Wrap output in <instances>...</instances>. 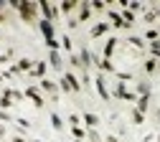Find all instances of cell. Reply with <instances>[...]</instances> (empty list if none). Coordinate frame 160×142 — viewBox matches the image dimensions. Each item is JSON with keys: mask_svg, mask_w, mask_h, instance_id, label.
I'll use <instances>...</instances> for the list:
<instances>
[{"mask_svg": "<svg viewBox=\"0 0 160 142\" xmlns=\"http://www.w3.org/2000/svg\"><path fill=\"white\" fill-rule=\"evenodd\" d=\"M13 8H18V13H21V18L26 20V23H31V20L36 18V3H18V0H13V3H10Z\"/></svg>", "mask_w": 160, "mask_h": 142, "instance_id": "cell-1", "label": "cell"}, {"mask_svg": "<svg viewBox=\"0 0 160 142\" xmlns=\"http://www.w3.org/2000/svg\"><path fill=\"white\" fill-rule=\"evenodd\" d=\"M38 8H41V13H43V20H51V23H53V18H56V5L48 3V0H43V3H38Z\"/></svg>", "mask_w": 160, "mask_h": 142, "instance_id": "cell-2", "label": "cell"}, {"mask_svg": "<svg viewBox=\"0 0 160 142\" xmlns=\"http://www.w3.org/2000/svg\"><path fill=\"white\" fill-rule=\"evenodd\" d=\"M114 96H117V99H125V101H135V94L125 89V84H122V81L117 84V89H114Z\"/></svg>", "mask_w": 160, "mask_h": 142, "instance_id": "cell-3", "label": "cell"}, {"mask_svg": "<svg viewBox=\"0 0 160 142\" xmlns=\"http://www.w3.org/2000/svg\"><path fill=\"white\" fill-rule=\"evenodd\" d=\"M26 96L33 101L36 107H43V99H41V94H38V89H36V86H28V89H26Z\"/></svg>", "mask_w": 160, "mask_h": 142, "instance_id": "cell-4", "label": "cell"}, {"mask_svg": "<svg viewBox=\"0 0 160 142\" xmlns=\"http://www.w3.org/2000/svg\"><path fill=\"white\" fill-rule=\"evenodd\" d=\"M64 81L69 84V89H71V91H82V84L76 81V76H74L71 71H66V74H64Z\"/></svg>", "mask_w": 160, "mask_h": 142, "instance_id": "cell-5", "label": "cell"}, {"mask_svg": "<svg viewBox=\"0 0 160 142\" xmlns=\"http://www.w3.org/2000/svg\"><path fill=\"white\" fill-rule=\"evenodd\" d=\"M97 91H99V96H102L104 101L109 99V91H107V84H104V76H102V74L97 76Z\"/></svg>", "mask_w": 160, "mask_h": 142, "instance_id": "cell-6", "label": "cell"}, {"mask_svg": "<svg viewBox=\"0 0 160 142\" xmlns=\"http://www.w3.org/2000/svg\"><path fill=\"white\" fill-rule=\"evenodd\" d=\"M114 46H117V38H114V36H112V38H107L104 51H102V53H104V61H109V58H112V53H114Z\"/></svg>", "mask_w": 160, "mask_h": 142, "instance_id": "cell-7", "label": "cell"}, {"mask_svg": "<svg viewBox=\"0 0 160 142\" xmlns=\"http://www.w3.org/2000/svg\"><path fill=\"white\" fill-rule=\"evenodd\" d=\"M107 13H109V20H112L117 28H127V26H125V20H122V15H119L117 10H107Z\"/></svg>", "mask_w": 160, "mask_h": 142, "instance_id": "cell-8", "label": "cell"}, {"mask_svg": "<svg viewBox=\"0 0 160 142\" xmlns=\"http://www.w3.org/2000/svg\"><path fill=\"white\" fill-rule=\"evenodd\" d=\"M79 64H82V69H84V71L89 69V64H92V53H89L87 48H82V56H79Z\"/></svg>", "mask_w": 160, "mask_h": 142, "instance_id": "cell-9", "label": "cell"}, {"mask_svg": "<svg viewBox=\"0 0 160 142\" xmlns=\"http://www.w3.org/2000/svg\"><path fill=\"white\" fill-rule=\"evenodd\" d=\"M107 31H109V26H107V23H97V26L92 28V38H99V36H104Z\"/></svg>", "mask_w": 160, "mask_h": 142, "instance_id": "cell-10", "label": "cell"}, {"mask_svg": "<svg viewBox=\"0 0 160 142\" xmlns=\"http://www.w3.org/2000/svg\"><path fill=\"white\" fill-rule=\"evenodd\" d=\"M41 89H43V91H48V94H56V91H58V86L53 84L51 79H41Z\"/></svg>", "mask_w": 160, "mask_h": 142, "instance_id": "cell-11", "label": "cell"}, {"mask_svg": "<svg viewBox=\"0 0 160 142\" xmlns=\"http://www.w3.org/2000/svg\"><path fill=\"white\" fill-rule=\"evenodd\" d=\"M33 76H38V79H46V64L43 61H38V64L33 66V71H31Z\"/></svg>", "mask_w": 160, "mask_h": 142, "instance_id": "cell-12", "label": "cell"}, {"mask_svg": "<svg viewBox=\"0 0 160 142\" xmlns=\"http://www.w3.org/2000/svg\"><path fill=\"white\" fill-rule=\"evenodd\" d=\"M84 122L89 125V130H94V127H97V122H99V117H97L94 112H84Z\"/></svg>", "mask_w": 160, "mask_h": 142, "instance_id": "cell-13", "label": "cell"}, {"mask_svg": "<svg viewBox=\"0 0 160 142\" xmlns=\"http://www.w3.org/2000/svg\"><path fill=\"white\" fill-rule=\"evenodd\" d=\"M79 8H82V10H79V20H87L89 13H92V3H82Z\"/></svg>", "mask_w": 160, "mask_h": 142, "instance_id": "cell-14", "label": "cell"}, {"mask_svg": "<svg viewBox=\"0 0 160 142\" xmlns=\"http://www.w3.org/2000/svg\"><path fill=\"white\" fill-rule=\"evenodd\" d=\"M51 125H53L56 132H61V130H64V122H61V117H58L56 112H51Z\"/></svg>", "mask_w": 160, "mask_h": 142, "instance_id": "cell-15", "label": "cell"}, {"mask_svg": "<svg viewBox=\"0 0 160 142\" xmlns=\"http://www.w3.org/2000/svg\"><path fill=\"white\" fill-rule=\"evenodd\" d=\"M122 20H125L127 28H132V23H135V13H132V10H122Z\"/></svg>", "mask_w": 160, "mask_h": 142, "instance_id": "cell-16", "label": "cell"}, {"mask_svg": "<svg viewBox=\"0 0 160 142\" xmlns=\"http://www.w3.org/2000/svg\"><path fill=\"white\" fill-rule=\"evenodd\" d=\"M148 101H150V94H145V96H140V101H137V109L142 112V114L148 112Z\"/></svg>", "mask_w": 160, "mask_h": 142, "instance_id": "cell-17", "label": "cell"}, {"mask_svg": "<svg viewBox=\"0 0 160 142\" xmlns=\"http://www.w3.org/2000/svg\"><path fill=\"white\" fill-rule=\"evenodd\" d=\"M48 58H51V66L53 69H61V56H58V51H51Z\"/></svg>", "mask_w": 160, "mask_h": 142, "instance_id": "cell-18", "label": "cell"}, {"mask_svg": "<svg viewBox=\"0 0 160 142\" xmlns=\"http://www.w3.org/2000/svg\"><path fill=\"white\" fill-rule=\"evenodd\" d=\"M18 69H21V71H31L33 69V64H31V58H21V61H18V64H15Z\"/></svg>", "mask_w": 160, "mask_h": 142, "instance_id": "cell-19", "label": "cell"}, {"mask_svg": "<svg viewBox=\"0 0 160 142\" xmlns=\"http://www.w3.org/2000/svg\"><path fill=\"white\" fill-rule=\"evenodd\" d=\"M71 135H74V140H79V142H82V140L87 137V130H82V127H74V130H71Z\"/></svg>", "mask_w": 160, "mask_h": 142, "instance_id": "cell-20", "label": "cell"}, {"mask_svg": "<svg viewBox=\"0 0 160 142\" xmlns=\"http://www.w3.org/2000/svg\"><path fill=\"white\" fill-rule=\"evenodd\" d=\"M58 8H61L64 13H71V10L76 8V3H74V0H64V3H61V5H58Z\"/></svg>", "mask_w": 160, "mask_h": 142, "instance_id": "cell-21", "label": "cell"}, {"mask_svg": "<svg viewBox=\"0 0 160 142\" xmlns=\"http://www.w3.org/2000/svg\"><path fill=\"white\" fill-rule=\"evenodd\" d=\"M145 71H148V74L158 71V61H155V58H148V61H145Z\"/></svg>", "mask_w": 160, "mask_h": 142, "instance_id": "cell-22", "label": "cell"}, {"mask_svg": "<svg viewBox=\"0 0 160 142\" xmlns=\"http://www.w3.org/2000/svg\"><path fill=\"white\" fill-rule=\"evenodd\" d=\"M142 119H145L142 112H140V109H132V122H135V125H142Z\"/></svg>", "mask_w": 160, "mask_h": 142, "instance_id": "cell-23", "label": "cell"}, {"mask_svg": "<svg viewBox=\"0 0 160 142\" xmlns=\"http://www.w3.org/2000/svg\"><path fill=\"white\" fill-rule=\"evenodd\" d=\"M158 15H160V10H158V8H152V10H148V13H145V20H148V23H152Z\"/></svg>", "mask_w": 160, "mask_h": 142, "instance_id": "cell-24", "label": "cell"}, {"mask_svg": "<svg viewBox=\"0 0 160 142\" xmlns=\"http://www.w3.org/2000/svg\"><path fill=\"white\" fill-rule=\"evenodd\" d=\"M130 43H132L135 48H145V41H142V38H137V36H132V38H130Z\"/></svg>", "mask_w": 160, "mask_h": 142, "instance_id": "cell-25", "label": "cell"}, {"mask_svg": "<svg viewBox=\"0 0 160 142\" xmlns=\"http://www.w3.org/2000/svg\"><path fill=\"white\" fill-rule=\"evenodd\" d=\"M150 53L155 58H160V41H155V43H150Z\"/></svg>", "mask_w": 160, "mask_h": 142, "instance_id": "cell-26", "label": "cell"}, {"mask_svg": "<svg viewBox=\"0 0 160 142\" xmlns=\"http://www.w3.org/2000/svg\"><path fill=\"white\" fill-rule=\"evenodd\" d=\"M8 107H10V96L3 94V96H0V109H8Z\"/></svg>", "mask_w": 160, "mask_h": 142, "instance_id": "cell-27", "label": "cell"}, {"mask_svg": "<svg viewBox=\"0 0 160 142\" xmlns=\"http://www.w3.org/2000/svg\"><path fill=\"white\" fill-rule=\"evenodd\" d=\"M15 122H18V127H21V130H28V127H31V122H28L26 117H18Z\"/></svg>", "mask_w": 160, "mask_h": 142, "instance_id": "cell-28", "label": "cell"}, {"mask_svg": "<svg viewBox=\"0 0 160 142\" xmlns=\"http://www.w3.org/2000/svg\"><path fill=\"white\" fill-rule=\"evenodd\" d=\"M61 46H64V51H71V38H69V36L61 38Z\"/></svg>", "mask_w": 160, "mask_h": 142, "instance_id": "cell-29", "label": "cell"}, {"mask_svg": "<svg viewBox=\"0 0 160 142\" xmlns=\"http://www.w3.org/2000/svg\"><path fill=\"white\" fill-rule=\"evenodd\" d=\"M0 122H10V114L5 109H0Z\"/></svg>", "mask_w": 160, "mask_h": 142, "instance_id": "cell-30", "label": "cell"}, {"mask_svg": "<svg viewBox=\"0 0 160 142\" xmlns=\"http://www.w3.org/2000/svg\"><path fill=\"white\" fill-rule=\"evenodd\" d=\"M13 56V51H8V53H0V64H5V61Z\"/></svg>", "mask_w": 160, "mask_h": 142, "instance_id": "cell-31", "label": "cell"}, {"mask_svg": "<svg viewBox=\"0 0 160 142\" xmlns=\"http://www.w3.org/2000/svg\"><path fill=\"white\" fill-rule=\"evenodd\" d=\"M92 8H97V10H102V8H104V3H102V0H94V3H92Z\"/></svg>", "mask_w": 160, "mask_h": 142, "instance_id": "cell-32", "label": "cell"}, {"mask_svg": "<svg viewBox=\"0 0 160 142\" xmlns=\"http://www.w3.org/2000/svg\"><path fill=\"white\" fill-rule=\"evenodd\" d=\"M13 142H28V140H26L23 135H15V137H13Z\"/></svg>", "mask_w": 160, "mask_h": 142, "instance_id": "cell-33", "label": "cell"}, {"mask_svg": "<svg viewBox=\"0 0 160 142\" xmlns=\"http://www.w3.org/2000/svg\"><path fill=\"white\" fill-rule=\"evenodd\" d=\"M0 137H5V127H3V122H0Z\"/></svg>", "mask_w": 160, "mask_h": 142, "instance_id": "cell-34", "label": "cell"}, {"mask_svg": "<svg viewBox=\"0 0 160 142\" xmlns=\"http://www.w3.org/2000/svg\"><path fill=\"white\" fill-rule=\"evenodd\" d=\"M104 142H117V137H112V135H109V137H107Z\"/></svg>", "mask_w": 160, "mask_h": 142, "instance_id": "cell-35", "label": "cell"}, {"mask_svg": "<svg viewBox=\"0 0 160 142\" xmlns=\"http://www.w3.org/2000/svg\"><path fill=\"white\" fill-rule=\"evenodd\" d=\"M3 5H5V3H0V8H3ZM3 20H5V15H3V13H0V23H3Z\"/></svg>", "mask_w": 160, "mask_h": 142, "instance_id": "cell-36", "label": "cell"}, {"mask_svg": "<svg viewBox=\"0 0 160 142\" xmlns=\"http://www.w3.org/2000/svg\"><path fill=\"white\" fill-rule=\"evenodd\" d=\"M33 142H41V140H33Z\"/></svg>", "mask_w": 160, "mask_h": 142, "instance_id": "cell-37", "label": "cell"}, {"mask_svg": "<svg viewBox=\"0 0 160 142\" xmlns=\"http://www.w3.org/2000/svg\"><path fill=\"white\" fill-rule=\"evenodd\" d=\"M158 142H160V137H158Z\"/></svg>", "mask_w": 160, "mask_h": 142, "instance_id": "cell-38", "label": "cell"}]
</instances>
